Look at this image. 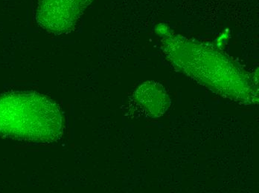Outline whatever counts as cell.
Returning <instances> with one entry per match:
<instances>
[{"label": "cell", "mask_w": 259, "mask_h": 193, "mask_svg": "<svg viewBox=\"0 0 259 193\" xmlns=\"http://www.w3.org/2000/svg\"><path fill=\"white\" fill-rule=\"evenodd\" d=\"M64 112L56 102L36 92L0 95V138L50 144L62 138Z\"/></svg>", "instance_id": "obj_1"}, {"label": "cell", "mask_w": 259, "mask_h": 193, "mask_svg": "<svg viewBox=\"0 0 259 193\" xmlns=\"http://www.w3.org/2000/svg\"><path fill=\"white\" fill-rule=\"evenodd\" d=\"M93 0H38L35 20L39 27L55 35L74 31Z\"/></svg>", "instance_id": "obj_2"}]
</instances>
